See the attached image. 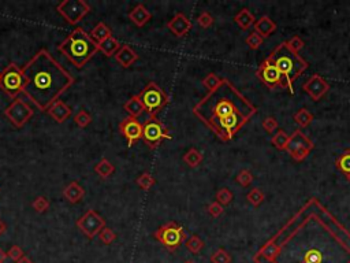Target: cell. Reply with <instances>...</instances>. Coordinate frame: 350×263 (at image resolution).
Instances as JSON below:
<instances>
[{"label": "cell", "instance_id": "cell-15", "mask_svg": "<svg viewBox=\"0 0 350 263\" xmlns=\"http://www.w3.org/2000/svg\"><path fill=\"white\" fill-rule=\"evenodd\" d=\"M302 88H304V91L311 96L312 100L315 101L320 100V99L330 91V85H328V83L319 74L312 75L311 78L308 80V81L302 85Z\"/></svg>", "mask_w": 350, "mask_h": 263}, {"label": "cell", "instance_id": "cell-4", "mask_svg": "<svg viewBox=\"0 0 350 263\" xmlns=\"http://www.w3.org/2000/svg\"><path fill=\"white\" fill-rule=\"evenodd\" d=\"M57 51L77 69H81L91 61L99 51V45L95 43L89 33L82 28H75L59 45Z\"/></svg>", "mask_w": 350, "mask_h": 263}, {"label": "cell", "instance_id": "cell-24", "mask_svg": "<svg viewBox=\"0 0 350 263\" xmlns=\"http://www.w3.org/2000/svg\"><path fill=\"white\" fill-rule=\"evenodd\" d=\"M234 22L242 29V31H248L249 28L254 27V15L250 13L249 9H242L238 14H236L234 17Z\"/></svg>", "mask_w": 350, "mask_h": 263}, {"label": "cell", "instance_id": "cell-38", "mask_svg": "<svg viewBox=\"0 0 350 263\" xmlns=\"http://www.w3.org/2000/svg\"><path fill=\"white\" fill-rule=\"evenodd\" d=\"M231 200H232V192L230 191V189L222 188V189H219L218 192H216V202L220 203L223 207L230 204Z\"/></svg>", "mask_w": 350, "mask_h": 263}, {"label": "cell", "instance_id": "cell-51", "mask_svg": "<svg viewBox=\"0 0 350 263\" xmlns=\"http://www.w3.org/2000/svg\"><path fill=\"white\" fill-rule=\"evenodd\" d=\"M185 263H194V262H193V260H186Z\"/></svg>", "mask_w": 350, "mask_h": 263}, {"label": "cell", "instance_id": "cell-23", "mask_svg": "<svg viewBox=\"0 0 350 263\" xmlns=\"http://www.w3.org/2000/svg\"><path fill=\"white\" fill-rule=\"evenodd\" d=\"M123 109H125V111L129 114V117H133V118H138V117L145 111L144 104H142V101L140 100L138 95L131 96L130 99L123 104Z\"/></svg>", "mask_w": 350, "mask_h": 263}, {"label": "cell", "instance_id": "cell-13", "mask_svg": "<svg viewBox=\"0 0 350 263\" xmlns=\"http://www.w3.org/2000/svg\"><path fill=\"white\" fill-rule=\"evenodd\" d=\"M256 74H257V77L264 85H267V87L271 88V89L272 88L280 87L283 88V89H289L291 93L294 92L293 89L289 87V84L286 83V80L283 78V75L280 74V71L278 70L275 66L272 65L268 59H266V61L260 65Z\"/></svg>", "mask_w": 350, "mask_h": 263}, {"label": "cell", "instance_id": "cell-30", "mask_svg": "<svg viewBox=\"0 0 350 263\" xmlns=\"http://www.w3.org/2000/svg\"><path fill=\"white\" fill-rule=\"evenodd\" d=\"M185 244H186V248H188L189 252H192V254L196 255L200 254L202 251V248H204V241L197 236V234H193V236H190L189 239H186Z\"/></svg>", "mask_w": 350, "mask_h": 263}, {"label": "cell", "instance_id": "cell-22", "mask_svg": "<svg viewBox=\"0 0 350 263\" xmlns=\"http://www.w3.org/2000/svg\"><path fill=\"white\" fill-rule=\"evenodd\" d=\"M276 31V23L272 21L271 18L264 15V17L258 18L257 21L254 22V32H257L258 35L261 36L262 39L270 37V36Z\"/></svg>", "mask_w": 350, "mask_h": 263}, {"label": "cell", "instance_id": "cell-3", "mask_svg": "<svg viewBox=\"0 0 350 263\" xmlns=\"http://www.w3.org/2000/svg\"><path fill=\"white\" fill-rule=\"evenodd\" d=\"M22 70L26 77L23 95L45 113L75 83L74 77L45 48L33 55Z\"/></svg>", "mask_w": 350, "mask_h": 263}, {"label": "cell", "instance_id": "cell-44", "mask_svg": "<svg viewBox=\"0 0 350 263\" xmlns=\"http://www.w3.org/2000/svg\"><path fill=\"white\" fill-rule=\"evenodd\" d=\"M262 127L264 130L268 132V133H274V132L279 130V123L274 117H267V118L262 121Z\"/></svg>", "mask_w": 350, "mask_h": 263}, {"label": "cell", "instance_id": "cell-37", "mask_svg": "<svg viewBox=\"0 0 350 263\" xmlns=\"http://www.w3.org/2000/svg\"><path fill=\"white\" fill-rule=\"evenodd\" d=\"M32 207H33V210H35L36 213H39V214H43V213H45V211H47L49 208L48 199H47V197H45V196L36 197L35 200L32 202Z\"/></svg>", "mask_w": 350, "mask_h": 263}, {"label": "cell", "instance_id": "cell-47", "mask_svg": "<svg viewBox=\"0 0 350 263\" xmlns=\"http://www.w3.org/2000/svg\"><path fill=\"white\" fill-rule=\"evenodd\" d=\"M287 45L293 49L294 52H300L304 48V41L300 36H293L291 39L287 40Z\"/></svg>", "mask_w": 350, "mask_h": 263}, {"label": "cell", "instance_id": "cell-18", "mask_svg": "<svg viewBox=\"0 0 350 263\" xmlns=\"http://www.w3.org/2000/svg\"><path fill=\"white\" fill-rule=\"evenodd\" d=\"M51 118L57 123H63L71 115V109L63 100H56L47 111Z\"/></svg>", "mask_w": 350, "mask_h": 263}, {"label": "cell", "instance_id": "cell-49", "mask_svg": "<svg viewBox=\"0 0 350 263\" xmlns=\"http://www.w3.org/2000/svg\"><path fill=\"white\" fill-rule=\"evenodd\" d=\"M6 230H7V226H6V224L3 222V219L0 218V236H2V234H5Z\"/></svg>", "mask_w": 350, "mask_h": 263}, {"label": "cell", "instance_id": "cell-12", "mask_svg": "<svg viewBox=\"0 0 350 263\" xmlns=\"http://www.w3.org/2000/svg\"><path fill=\"white\" fill-rule=\"evenodd\" d=\"M75 225L88 239H95L105 228V219L97 211L88 210L81 218L77 219Z\"/></svg>", "mask_w": 350, "mask_h": 263}, {"label": "cell", "instance_id": "cell-27", "mask_svg": "<svg viewBox=\"0 0 350 263\" xmlns=\"http://www.w3.org/2000/svg\"><path fill=\"white\" fill-rule=\"evenodd\" d=\"M95 171H96L97 174H99V177H100V178L105 180V178H108L109 175L114 173L115 166L112 165V163L109 162L108 159L103 158L100 162L97 163L96 166H95Z\"/></svg>", "mask_w": 350, "mask_h": 263}, {"label": "cell", "instance_id": "cell-5", "mask_svg": "<svg viewBox=\"0 0 350 263\" xmlns=\"http://www.w3.org/2000/svg\"><path fill=\"white\" fill-rule=\"evenodd\" d=\"M267 59L280 71V74L283 75L291 89L294 81L300 78L302 73L308 69V62L304 61L300 54L294 52L287 45V41L280 43L276 48L272 49Z\"/></svg>", "mask_w": 350, "mask_h": 263}, {"label": "cell", "instance_id": "cell-33", "mask_svg": "<svg viewBox=\"0 0 350 263\" xmlns=\"http://www.w3.org/2000/svg\"><path fill=\"white\" fill-rule=\"evenodd\" d=\"M337 167L343 174H350V149H346L337 159Z\"/></svg>", "mask_w": 350, "mask_h": 263}, {"label": "cell", "instance_id": "cell-34", "mask_svg": "<svg viewBox=\"0 0 350 263\" xmlns=\"http://www.w3.org/2000/svg\"><path fill=\"white\" fill-rule=\"evenodd\" d=\"M222 81H223V78H220L218 74L210 73L206 78L202 80V85L208 89V92H212V91H215L222 84Z\"/></svg>", "mask_w": 350, "mask_h": 263}, {"label": "cell", "instance_id": "cell-25", "mask_svg": "<svg viewBox=\"0 0 350 263\" xmlns=\"http://www.w3.org/2000/svg\"><path fill=\"white\" fill-rule=\"evenodd\" d=\"M97 45H99V51H101L107 58L115 57L116 52L121 49V47H122L114 36H109L108 39H105L103 43L97 44Z\"/></svg>", "mask_w": 350, "mask_h": 263}, {"label": "cell", "instance_id": "cell-50", "mask_svg": "<svg viewBox=\"0 0 350 263\" xmlns=\"http://www.w3.org/2000/svg\"><path fill=\"white\" fill-rule=\"evenodd\" d=\"M15 263H35L33 260H32L31 258H27V256H23V258L21 259V260H18V262Z\"/></svg>", "mask_w": 350, "mask_h": 263}, {"label": "cell", "instance_id": "cell-16", "mask_svg": "<svg viewBox=\"0 0 350 263\" xmlns=\"http://www.w3.org/2000/svg\"><path fill=\"white\" fill-rule=\"evenodd\" d=\"M167 28L175 37H185L192 29V22L184 13H177L167 23Z\"/></svg>", "mask_w": 350, "mask_h": 263}, {"label": "cell", "instance_id": "cell-42", "mask_svg": "<svg viewBox=\"0 0 350 263\" xmlns=\"http://www.w3.org/2000/svg\"><path fill=\"white\" fill-rule=\"evenodd\" d=\"M262 41H264V39L258 35L257 32H252V33L246 37V44L249 45L250 49H257L262 44Z\"/></svg>", "mask_w": 350, "mask_h": 263}, {"label": "cell", "instance_id": "cell-19", "mask_svg": "<svg viewBox=\"0 0 350 263\" xmlns=\"http://www.w3.org/2000/svg\"><path fill=\"white\" fill-rule=\"evenodd\" d=\"M152 18V14L142 3L137 5L134 9L129 13V19H130L137 28H144Z\"/></svg>", "mask_w": 350, "mask_h": 263}, {"label": "cell", "instance_id": "cell-31", "mask_svg": "<svg viewBox=\"0 0 350 263\" xmlns=\"http://www.w3.org/2000/svg\"><path fill=\"white\" fill-rule=\"evenodd\" d=\"M136 184L138 185L142 191H149L153 185L156 184V180H155V177H153L152 174H149V173L145 171V173H141V174L137 177Z\"/></svg>", "mask_w": 350, "mask_h": 263}, {"label": "cell", "instance_id": "cell-48", "mask_svg": "<svg viewBox=\"0 0 350 263\" xmlns=\"http://www.w3.org/2000/svg\"><path fill=\"white\" fill-rule=\"evenodd\" d=\"M7 258H9V256H7V252L0 248V263H5Z\"/></svg>", "mask_w": 350, "mask_h": 263}, {"label": "cell", "instance_id": "cell-41", "mask_svg": "<svg viewBox=\"0 0 350 263\" xmlns=\"http://www.w3.org/2000/svg\"><path fill=\"white\" fill-rule=\"evenodd\" d=\"M236 181L241 187H249L252 184V181H253V175L249 170H241L237 175Z\"/></svg>", "mask_w": 350, "mask_h": 263}, {"label": "cell", "instance_id": "cell-7", "mask_svg": "<svg viewBox=\"0 0 350 263\" xmlns=\"http://www.w3.org/2000/svg\"><path fill=\"white\" fill-rule=\"evenodd\" d=\"M153 237L159 241L163 247H166L170 252H175L178 250L185 241H186V234L182 226L171 221L167 224L162 225L160 228L156 229L153 233Z\"/></svg>", "mask_w": 350, "mask_h": 263}, {"label": "cell", "instance_id": "cell-32", "mask_svg": "<svg viewBox=\"0 0 350 263\" xmlns=\"http://www.w3.org/2000/svg\"><path fill=\"white\" fill-rule=\"evenodd\" d=\"M289 140H290V136L286 133L284 130H282V129H279V130L276 132L275 135L272 136V144L275 145L276 148L278 149H286V147H287V144H289Z\"/></svg>", "mask_w": 350, "mask_h": 263}, {"label": "cell", "instance_id": "cell-52", "mask_svg": "<svg viewBox=\"0 0 350 263\" xmlns=\"http://www.w3.org/2000/svg\"><path fill=\"white\" fill-rule=\"evenodd\" d=\"M346 177H347V181H349V182H350V174H349V175H346Z\"/></svg>", "mask_w": 350, "mask_h": 263}, {"label": "cell", "instance_id": "cell-43", "mask_svg": "<svg viewBox=\"0 0 350 263\" xmlns=\"http://www.w3.org/2000/svg\"><path fill=\"white\" fill-rule=\"evenodd\" d=\"M197 23L201 28H204V29H208V28L214 25V17L208 11H204V13L200 14L198 18H197Z\"/></svg>", "mask_w": 350, "mask_h": 263}, {"label": "cell", "instance_id": "cell-35", "mask_svg": "<svg viewBox=\"0 0 350 263\" xmlns=\"http://www.w3.org/2000/svg\"><path fill=\"white\" fill-rule=\"evenodd\" d=\"M211 263H231V255L223 248H219L211 255Z\"/></svg>", "mask_w": 350, "mask_h": 263}, {"label": "cell", "instance_id": "cell-45", "mask_svg": "<svg viewBox=\"0 0 350 263\" xmlns=\"http://www.w3.org/2000/svg\"><path fill=\"white\" fill-rule=\"evenodd\" d=\"M7 256L10 259H13L14 262H18V260H21L25 256V252H23V250L19 246H13L7 251Z\"/></svg>", "mask_w": 350, "mask_h": 263}, {"label": "cell", "instance_id": "cell-46", "mask_svg": "<svg viewBox=\"0 0 350 263\" xmlns=\"http://www.w3.org/2000/svg\"><path fill=\"white\" fill-rule=\"evenodd\" d=\"M207 211H208V214L211 215V217H214V218H218V217H220V215L223 214V206L220 204V203L218 202H214L211 203L210 206L207 207Z\"/></svg>", "mask_w": 350, "mask_h": 263}, {"label": "cell", "instance_id": "cell-21", "mask_svg": "<svg viewBox=\"0 0 350 263\" xmlns=\"http://www.w3.org/2000/svg\"><path fill=\"white\" fill-rule=\"evenodd\" d=\"M115 61L118 62L122 67L127 69V67H130L134 62L138 61V55H137V52L134 49L131 48L130 45L123 44L122 47H121V49H119L118 52H116V55H115Z\"/></svg>", "mask_w": 350, "mask_h": 263}, {"label": "cell", "instance_id": "cell-26", "mask_svg": "<svg viewBox=\"0 0 350 263\" xmlns=\"http://www.w3.org/2000/svg\"><path fill=\"white\" fill-rule=\"evenodd\" d=\"M89 36H91V39H92L95 43L100 44L103 43L105 39H108L109 36H112V33H111V29L105 25L104 22H99L96 27L91 31Z\"/></svg>", "mask_w": 350, "mask_h": 263}, {"label": "cell", "instance_id": "cell-36", "mask_svg": "<svg viewBox=\"0 0 350 263\" xmlns=\"http://www.w3.org/2000/svg\"><path fill=\"white\" fill-rule=\"evenodd\" d=\"M74 122L77 126L79 127H86L88 125H91V122H92V117H91V114L88 113V111H85V110H81V111H78L77 114L74 115Z\"/></svg>", "mask_w": 350, "mask_h": 263}, {"label": "cell", "instance_id": "cell-40", "mask_svg": "<svg viewBox=\"0 0 350 263\" xmlns=\"http://www.w3.org/2000/svg\"><path fill=\"white\" fill-rule=\"evenodd\" d=\"M246 197H248V202L252 203L254 207H258L262 202H264V193H262L258 188L252 189V191L248 193V196Z\"/></svg>", "mask_w": 350, "mask_h": 263}, {"label": "cell", "instance_id": "cell-8", "mask_svg": "<svg viewBox=\"0 0 350 263\" xmlns=\"http://www.w3.org/2000/svg\"><path fill=\"white\" fill-rule=\"evenodd\" d=\"M138 97L142 101L149 117H156L159 111H162L168 104V96L156 83H149L138 93Z\"/></svg>", "mask_w": 350, "mask_h": 263}, {"label": "cell", "instance_id": "cell-10", "mask_svg": "<svg viewBox=\"0 0 350 263\" xmlns=\"http://www.w3.org/2000/svg\"><path fill=\"white\" fill-rule=\"evenodd\" d=\"M56 11L69 25H77L91 11V6L85 0H63L56 6Z\"/></svg>", "mask_w": 350, "mask_h": 263}, {"label": "cell", "instance_id": "cell-39", "mask_svg": "<svg viewBox=\"0 0 350 263\" xmlns=\"http://www.w3.org/2000/svg\"><path fill=\"white\" fill-rule=\"evenodd\" d=\"M99 239H100V241L103 243V244L109 246V244H112V243L116 240V234H115V232L112 230V229L105 226V228L99 233Z\"/></svg>", "mask_w": 350, "mask_h": 263}, {"label": "cell", "instance_id": "cell-6", "mask_svg": "<svg viewBox=\"0 0 350 263\" xmlns=\"http://www.w3.org/2000/svg\"><path fill=\"white\" fill-rule=\"evenodd\" d=\"M26 87V77L22 67L17 63H9L0 73V89L11 99H17L19 93H23Z\"/></svg>", "mask_w": 350, "mask_h": 263}, {"label": "cell", "instance_id": "cell-2", "mask_svg": "<svg viewBox=\"0 0 350 263\" xmlns=\"http://www.w3.org/2000/svg\"><path fill=\"white\" fill-rule=\"evenodd\" d=\"M256 113L257 107L227 78L193 107V114L222 141L231 140Z\"/></svg>", "mask_w": 350, "mask_h": 263}, {"label": "cell", "instance_id": "cell-1", "mask_svg": "<svg viewBox=\"0 0 350 263\" xmlns=\"http://www.w3.org/2000/svg\"><path fill=\"white\" fill-rule=\"evenodd\" d=\"M254 263H350V232L312 197L271 240Z\"/></svg>", "mask_w": 350, "mask_h": 263}, {"label": "cell", "instance_id": "cell-9", "mask_svg": "<svg viewBox=\"0 0 350 263\" xmlns=\"http://www.w3.org/2000/svg\"><path fill=\"white\" fill-rule=\"evenodd\" d=\"M172 136L158 117H148L142 123V140L151 149L158 148L164 140H171Z\"/></svg>", "mask_w": 350, "mask_h": 263}, {"label": "cell", "instance_id": "cell-28", "mask_svg": "<svg viewBox=\"0 0 350 263\" xmlns=\"http://www.w3.org/2000/svg\"><path fill=\"white\" fill-rule=\"evenodd\" d=\"M293 119L300 127H306L309 126L312 123V121H313V114L309 113L306 109H300L297 113L293 115Z\"/></svg>", "mask_w": 350, "mask_h": 263}, {"label": "cell", "instance_id": "cell-20", "mask_svg": "<svg viewBox=\"0 0 350 263\" xmlns=\"http://www.w3.org/2000/svg\"><path fill=\"white\" fill-rule=\"evenodd\" d=\"M62 193H63V197L66 200L71 204H77L85 197V189L77 181H73L67 187H65Z\"/></svg>", "mask_w": 350, "mask_h": 263}, {"label": "cell", "instance_id": "cell-17", "mask_svg": "<svg viewBox=\"0 0 350 263\" xmlns=\"http://www.w3.org/2000/svg\"><path fill=\"white\" fill-rule=\"evenodd\" d=\"M313 147H315V144L312 143L311 139L306 137L305 135L302 133L301 129H297V130L294 132L293 135L290 136L289 144H287V147H286L284 151H287L289 153H293L294 151H297V149L301 148H306L309 149V151H312Z\"/></svg>", "mask_w": 350, "mask_h": 263}, {"label": "cell", "instance_id": "cell-14", "mask_svg": "<svg viewBox=\"0 0 350 263\" xmlns=\"http://www.w3.org/2000/svg\"><path fill=\"white\" fill-rule=\"evenodd\" d=\"M119 132L127 141L129 147H133L137 141L142 139V123L138 118L127 117L119 123Z\"/></svg>", "mask_w": 350, "mask_h": 263}, {"label": "cell", "instance_id": "cell-11", "mask_svg": "<svg viewBox=\"0 0 350 263\" xmlns=\"http://www.w3.org/2000/svg\"><path fill=\"white\" fill-rule=\"evenodd\" d=\"M5 117L9 119L11 125L15 127H22L25 126L31 118L35 115V110L32 109L31 106L27 104L26 101L21 99V97H17L14 99L7 109L5 110Z\"/></svg>", "mask_w": 350, "mask_h": 263}, {"label": "cell", "instance_id": "cell-29", "mask_svg": "<svg viewBox=\"0 0 350 263\" xmlns=\"http://www.w3.org/2000/svg\"><path fill=\"white\" fill-rule=\"evenodd\" d=\"M202 153L196 148H190L188 152L184 155V162L188 165L189 167H197L200 163L202 162Z\"/></svg>", "mask_w": 350, "mask_h": 263}]
</instances>
